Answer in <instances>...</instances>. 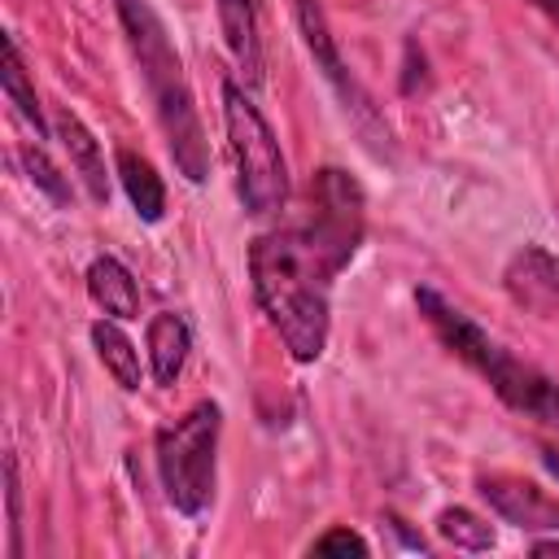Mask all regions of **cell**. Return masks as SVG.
Wrapping results in <instances>:
<instances>
[{
  "label": "cell",
  "mask_w": 559,
  "mask_h": 559,
  "mask_svg": "<svg viewBox=\"0 0 559 559\" xmlns=\"http://www.w3.org/2000/svg\"><path fill=\"white\" fill-rule=\"evenodd\" d=\"M4 498H9V559L22 555V485H17V459H4Z\"/></svg>",
  "instance_id": "ac0fdd59"
},
{
  "label": "cell",
  "mask_w": 559,
  "mask_h": 559,
  "mask_svg": "<svg viewBox=\"0 0 559 559\" xmlns=\"http://www.w3.org/2000/svg\"><path fill=\"white\" fill-rule=\"evenodd\" d=\"M415 306H419L424 323L437 332V341L459 362H467L515 415H528V419H537L546 428H559V380H550L533 362L515 358L507 345H498L480 323H472L437 288H415Z\"/></svg>",
  "instance_id": "3957f363"
},
{
  "label": "cell",
  "mask_w": 559,
  "mask_h": 559,
  "mask_svg": "<svg viewBox=\"0 0 559 559\" xmlns=\"http://www.w3.org/2000/svg\"><path fill=\"white\" fill-rule=\"evenodd\" d=\"M502 288L507 297L537 314V319H559V258L542 245H524L511 253V262L502 266Z\"/></svg>",
  "instance_id": "ba28073f"
},
{
  "label": "cell",
  "mask_w": 559,
  "mask_h": 559,
  "mask_svg": "<svg viewBox=\"0 0 559 559\" xmlns=\"http://www.w3.org/2000/svg\"><path fill=\"white\" fill-rule=\"evenodd\" d=\"M218 432H223V411L218 402H197L179 419L157 428V476L166 489V502L179 515H201L214 498V476H218Z\"/></svg>",
  "instance_id": "5b68a950"
},
{
  "label": "cell",
  "mask_w": 559,
  "mask_h": 559,
  "mask_svg": "<svg viewBox=\"0 0 559 559\" xmlns=\"http://www.w3.org/2000/svg\"><path fill=\"white\" fill-rule=\"evenodd\" d=\"M533 555H559V537L555 542H533Z\"/></svg>",
  "instance_id": "44dd1931"
},
{
  "label": "cell",
  "mask_w": 559,
  "mask_h": 559,
  "mask_svg": "<svg viewBox=\"0 0 559 559\" xmlns=\"http://www.w3.org/2000/svg\"><path fill=\"white\" fill-rule=\"evenodd\" d=\"M218 26L227 39V52L249 87L262 83V26H258V0H218Z\"/></svg>",
  "instance_id": "9c48e42d"
},
{
  "label": "cell",
  "mask_w": 559,
  "mask_h": 559,
  "mask_svg": "<svg viewBox=\"0 0 559 559\" xmlns=\"http://www.w3.org/2000/svg\"><path fill=\"white\" fill-rule=\"evenodd\" d=\"M0 83H4V96L9 105L22 114V122L35 131V140L48 135V122H44V109H39V96H35V83L22 66V52H17V39L4 35V70H0Z\"/></svg>",
  "instance_id": "9a60e30c"
},
{
  "label": "cell",
  "mask_w": 559,
  "mask_h": 559,
  "mask_svg": "<svg viewBox=\"0 0 559 559\" xmlns=\"http://www.w3.org/2000/svg\"><path fill=\"white\" fill-rule=\"evenodd\" d=\"M92 345H96V358L100 367L114 376L118 389H140V349L131 345V336L118 328V319H96L92 323Z\"/></svg>",
  "instance_id": "5bb4252c"
},
{
  "label": "cell",
  "mask_w": 559,
  "mask_h": 559,
  "mask_svg": "<svg viewBox=\"0 0 559 559\" xmlns=\"http://www.w3.org/2000/svg\"><path fill=\"white\" fill-rule=\"evenodd\" d=\"M22 166H26V175L39 192H48L57 205H70V183L61 179V170L48 162V153L39 144H22Z\"/></svg>",
  "instance_id": "e0dca14e"
},
{
  "label": "cell",
  "mask_w": 559,
  "mask_h": 559,
  "mask_svg": "<svg viewBox=\"0 0 559 559\" xmlns=\"http://www.w3.org/2000/svg\"><path fill=\"white\" fill-rule=\"evenodd\" d=\"M118 183H122V192L131 197V205L144 223H157L166 214V188H162L153 162L140 157L135 148H118Z\"/></svg>",
  "instance_id": "4fadbf2b"
},
{
  "label": "cell",
  "mask_w": 559,
  "mask_h": 559,
  "mask_svg": "<svg viewBox=\"0 0 559 559\" xmlns=\"http://www.w3.org/2000/svg\"><path fill=\"white\" fill-rule=\"evenodd\" d=\"M367 231L358 179L323 166L310 179L306 223L271 227L249 245V280L262 314L297 362H319L332 332V280L349 266Z\"/></svg>",
  "instance_id": "6da1fadb"
},
{
  "label": "cell",
  "mask_w": 559,
  "mask_h": 559,
  "mask_svg": "<svg viewBox=\"0 0 559 559\" xmlns=\"http://www.w3.org/2000/svg\"><path fill=\"white\" fill-rule=\"evenodd\" d=\"M437 533H441L445 542H454L459 550H489V546H493V528H489L480 515L463 511V507H445V511L437 515Z\"/></svg>",
  "instance_id": "2e32d148"
},
{
  "label": "cell",
  "mask_w": 559,
  "mask_h": 559,
  "mask_svg": "<svg viewBox=\"0 0 559 559\" xmlns=\"http://www.w3.org/2000/svg\"><path fill=\"white\" fill-rule=\"evenodd\" d=\"M223 127H227V148L236 166V197L245 214H275L288 201V166L280 153V140L266 122V114L253 105V96L223 79Z\"/></svg>",
  "instance_id": "277c9868"
},
{
  "label": "cell",
  "mask_w": 559,
  "mask_h": 559,
  "mask_svg": "<svg viewBox=\"0 0 559 559\" xmlns=\"http://www.w3.org/2000/svg\"><path fill=\"white\" fill-rule=\"evenodd\" d=\"M57 135H61V148L70 153V166L74 175L83 179V188L92 192V201H109V175H105V153L96 144V135L83 127L79 114L70 109H57Z\"/></svg>",
  "instance_id": "30bf717a"
},
{
  "label": "cell",
  "mask_w": 559,
  "mask_h": 559,
  "mask_svg": "<svg viewBox=\"0 0 559 559\" xmlns=\"http://www.w3.org/2000/svg\"><path fill=\"white\" fill-rule=\"evenodd\" d=\"M480 498L515 528H528V533H559V498L546 493L537 480H524L515 472H489L480 476Z\"/></svg>",
  "instance_id": "52a82bcc"
},
{
  "label": "cell",
  "mask_w": 559,
  "mask_h": 559,
  "mask_svg": "<svg viewBox=\"0 0 559 559\" xmlns=\"http://www.w3.org/2000/svg\"><path fill=\"white\" fill-rule=\"evenodd\" d=\"M118 22H122V35L131 44V57L140 66V79L148 87L157 127L166 135V148H170L179 175L188 183H205L210 179V140H205L183 61H179L162 17L144 0H118Z\"/></svg>",
  "instance_id": "7a4b0ae2"
},
{
  "label": "cell",
  "mask_w": 559,
  "mask_h": 559,
  "mask_svg": "<svg viewBox=\"0 0 559 559\" xmlns=\"http://www.w3.org/2000/svg\"><path fill=\"white\" fill-rule=\"evenodd\" d=\"M371 546L354 533V528H328L323 537H314L310 555H367Z\"/></svg>",
  "instance_id": "d6986e66"
},
{
  "label": "cell",
  "mask_w": 559,
  "mask_h": 559,
  "mask_svg": "<svg viewBox=\"0 0 559 559\" xmlns=\"http://www.w3.org/2000/svg\"><path fill=\"white\" fill-rule=\"evenodd\" d=\"M528 4H537V9H542L550 22H559V0H528Z\"/></svg>",
  "instance_id": "ffe728a7"
},
{
  "label": "cell",
  "mask_w": 559,
  "mask_h": 559,
  "mask_svg": "<svg viewBox=\"0 0 559 559\" xmlns=\"http://www.w3.org/2000/svg\"><path fill=\"white\" fill-rule=\"evenodd\" d=\"M87 293L109 319H140V288L118 258L105 253L87 266Z\"/></svg>",
  "instance_id": "7c38bea8"
},
{
  "label": "cell",
  "mask_w": 559,
  "mask_h": 559,
  "mask_svg": "<svg viewBox=\"0 0 559 559\" xmlns=\"http://www.w3.org/2000/svg\"><path fill=\"white\" fill-rule=\"evenodd\" d=\"M188 349H192V332L183 323V314L175 310H162L148 319V367H153V380L157 384H175L183 362H188Z\"/></svg>",
  "instance_id": "8fae6325"
},
{
  "label": "cell",
  "mask_w": 559,
  "mask_h": 559,
  "mask_svg": "<svg viewBox=\"0 0 559 559\" xmlns=\"http://www.w3.org/2000/svg\"><path fill=\"white\" fill-rule=\"evenodd\" d=\"M293 13H297L301 39H306L314 66L323 70V79H328V83L336 87V96L345 100V114H354L358 127L376 122V109H371L367 92L358 87V79H354V74L345 70V61H341V48H336V39H332V31H328V13H323V4H319V0H293Z\"/></svg>",
  "instance_id": "8992f818"
}]
</instances>
